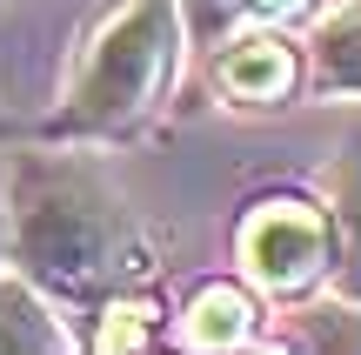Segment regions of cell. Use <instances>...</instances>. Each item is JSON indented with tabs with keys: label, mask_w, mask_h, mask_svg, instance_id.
I'll return each mask as SVG.
<instances>
[{
	"label": "cell",
	"mask_w": 361,
	"mask_h": 355,
	"mask_svg": "<svg viewBox=\"0 0 361 355\" xmlns=\"http://www.w3.org/2000/svg\"><path fill=\"white\" fill-rule=\"evenodd\" d=\"M301 7H308V0H180L194 47H214V40H228L234 27H247V20H295Z\"/></svg>",
	"instance_id": "cell-7"
},
{
	"label": "cell",
	"mask_w": 361,
	"mask_h": 355,
	"mask_svg": "<svg viewBox=\"0 0 361 355\" xmlns=\"http://www.w3.org/2000/svg\"><path fill=\"white\" fill-rule=\"evenodd\" d=\"M335 255H341V289L361 295V161L335 168Z\"/></svg>",
	"instance_id": "cell-9"
},
{
	"label": "cell",
	"mask_w": 361,
	"mask_h": 355,
	"mask_svg": "<svg viewBox=\"0 0 361 355\" xmlns=\"http://www.w3.org/2000/svg\"><path fill=\"white\" fill-rule=\"evenodd\" d=\"M174 40H180V7L174 0H121L114 20L94 34L80 61L67 107L54 114V134H128L141 114L161 101L174 74Z\"/></svg>",
	"instance_id": "cell-2"
},
{
	"label": "cell",
	"mask_w": 361,
	"mask_h": 355,
	"mask_svg": "<svg viewBox=\"0 0 361 355\" xmlns=\"http://www.w3.org/2000/svg\"><path fill=\"white\" fill-rule=\"evenodd\" d=\"M20 349H34V355L74 349V335L47 315V302H40V289L27 275H7L0 282V355H20Z\"/></svg>",
	"instance_id": "cell-5"
},
{
	"label": "cell",
	"mask_w": 361,
	"mask_h": 355,
	"mask_svg": "<svg viewBox=\"0 0 361 355\" xmlns=\"http://www.w3.org/2000/svg\"><path fill=\"white\" fill-rule=\"evenodd\" d=\"M247 322H255V302H247L234 282H214V289L194 295V308L180 315V335H188L194 349H228L247 335Z\"/></svg>",
	"instance_id": "cell-6"
},
{
	"label": "cell",
	"mask_w": 361,
	"mask_h": 355,
	"mask_svg": "<svg viewBox=\"0 0 361 355\" xmlns=\"http://www.w3.org/2000/svg\"><path fill=\"white\" fill-rule=\"evenodd\" d=\"M13 262L40 295L87 308L141 289L154 268L121 195L74 161H40L13 174Z\"/></svg>",
	"instance_id": "cell-1"
},
{
	"label": "cell",
	"mask_w": 361,
	"mask_h": 355,
	"mask_svg": "<svg viewBox=\"0 0 361 355\" xmlns=\"http://www.w3.org/2000/svg\"><path fill=\"white\" fill-rule=\"evenodd\" d=\"M234 255H241L247 282H261V289H274V295H301L335 262V222H328L314 201H301V195H268V201H255V208L241 215Z\"/></svg>",
	"instance_id": "cell-3"
},
{
	"label": "cell",
	"mask_w": 361,
	"mask_h": 355,
	"mask_svg": "<svg viewBox=\"0 0 361 355\" xmlns=\"http://www.w3.org/2000/svg\"><path fill=\"white\" fill-rule=\"evenodd\" d=\"M214 94L221 101H241V107H268V101H288L295 94V47L274 34H234V40H214Z\"/></svg>",
	"instance_id": "cell-4"
},
{
	"label": "cell",
	"mask_w": 361,
	"mask_h": 355,
	"mask_svg": "<svg viewBox=\"0 0 361 355\" xmlns=\"http://www.w3.org/2000/svg\"><path fill=\"white\" fill-rule=\"evenodd\" d=\"M314 74H322V88L361 94V0L341 7L335 20L314 34Z\"/></svg>",
	"instance_id": "cell-8"
},
{
	"label": "cell",
	"mask_w": 361,
	"mask_h": 355,
	"mask_svg": "<svg viewBox=\"0 0 361 355\" xmlns=\"http://www.w3.org/2000/svg\"><path fill=\"white\" fill-rule=\"evenodd\" d=\"M0 188H7V168H0Z\"/></svg>",
	"instance_id": "cell-10"
}]
</instances>
